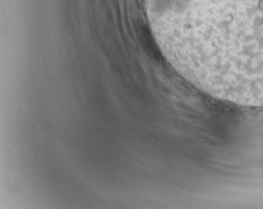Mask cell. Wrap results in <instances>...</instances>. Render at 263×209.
I'll use <instances>...</instances> for the list:
<instances>
[{"mask_svg": "<svg viewBox=\"0 0 263 209\" xmlns=\"http://www.w3.org/2000/svg\"><path fill=\"white\" fill-rule=\"evenodd\" d=\"M161 52L215 98L263 107V0H144Z\"/></svg>", "mask_w": 263, "mask_h": 209, "instance_id": "1", "label": "cell"}]
</instances>
